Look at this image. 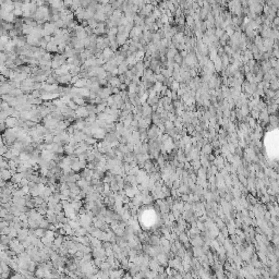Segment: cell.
<instances>
[{
    "label": "cell",
    "instance_id": "5",
    "mask_svg": "<svg viewBox=\"0 0 279 279\" xmlns=\"http://www.w3.org/2000/svg\"><path fill=\"white\" fill-rule=\"evenodd\" d=\"M65 152L69 155H72L73 153H75V146H72V145H68L65 147Z\"/></svg>",
    "mask_w": 279,
    "mask_h": 279
},
{
    "label": "cell",
    "instance_id": "7",
    "mask_svg": "<svg viewBox=\"0 0 279 279\" xmlns=\"http://www.w3.org/2000/svg\"><path fill=\"white\" fill-rule=\"evenodd\" d=\"M141 194H142V193H141ZM152 202H153V199H152L149 195L148 196H143V203H144V204H150Z\"/></svg>",
    "mask_w": 279,
    "mask_h": 279
},
{
    "label": "cell",
    "instance_id": "1",
    "mask_svg": "<svg viewBox=\"0 0 279 279\" xmlns=\"http://www.w3.org/2000/svg\"><path fill=\"white\" fill-rule=\"evenodd\" d=\"M75 113H77V116H78V118H85V117H88V116H90L86 106H85V107H78V110H75Z\"/></svg>",
    "mask_w": 279,
    "mask_h": 279
},
{
    "label": "cell",
    "instance_id": "10",
    "mask_svg": "<svg viewBox=\"0 0 279 279\" xmlns=\"http://www.w3.org/2000/svg\"><path fill=\"white\" fill-rule=\"evenodd\" d=\"M133 279H141V278H139L137 276H133Z\"/></svg>",
    "mask_w": 279,
    "mask_h": 279
},
{
    "label": "cell",
    "instance_id": "2",
    "mask_svg": "<svg viewBox=\"0 0 279 279\" xmlns=\"http://www.w3.org/2000/svg\"><path fill=\"white\" fill-rule=\"evenodd\" d=\"M11 178H12V173L9 169H1V180L8 181Z\"/></svg>",
    "mask_w": 279,
    "mask_h": 279
},
{
    "label": "cell",
    "instance_id": "8",
    "mask_svg": "<svg viewBox=\"0 0 279 279\" xmlns=\"http://www.w3.org/2000/svg\"><path fill=\"white\" fill-rule=\"evenodd\" d=\"M122 279H133V276H131V274L130 273H125L123 275V277H122Z\"/></svg>",
    "mask_w": 279,
    "mask_h": 279
},
{
    "label": "cell",
    "instance_id": "6",
    "mask_svg": "<svg viewBox=\"0 0 279 279\" xmlns=\"http://www.w3.org/2000/svg\"><path fill=\"white\" fill-rule=\"evenodd\" d=\"M50 226V224H49V221L47 220V219H43V220L40 221V224H39V228H43V229H48Z\"/></svg>",
    "mask_w": 279,
    "mask_h": 279
},
{
    "label": "cell",
    "instance_id": "4",
    "mask_svg": "<svg viewBox=\"0 0 279 279\" xmlns=\"http://www.w3.org/2000/svg\"><path fill=\"white\" fill-rule=\"evenodd\" d=\"M110 84L113 86V87H119L120 85H121V81H120V78H112L110 80Z\"/></svg>",
    "mask_w": 279,
    "mask_h": 279
},
{
    "label": "cell",
    "instance_id": "9",
    "mask_svg": "<svg viewBox=\"0 0 279 279\" xmlns=\"http://www.w3.org/2000/svg\"><path fill=\"white\" fill-rule=\"evenodd\" d=\"M129 203H131V202H130V197H128V196L125 195V196L123 197V204H129Z\"/></svg>",
    "mask_w": 279,
    "mask_h": 279
},
{
    "label": "cell",
    "instance_id": "3",
    "mask_svg": "<svg viewBox=\"0 0 279 279\" xmlns=\"http://www.w3.org/2000/svg\"><path fill=\"white\" fill-rule=\"evenodd\" d=\"M45 233H46V229H43V228H37V229L35 230V237L38 238V239L44 238V237H45Z\"/></svg>",
    "mask_w": 279,
    "mask_h": 279
}]
</instances>
